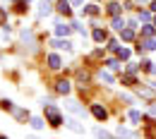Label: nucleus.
Listing matches in <instances>:
<instances>
[{"mask_svg": "<svg viewBox=\"0 0 156 139\" xmlns=\"http://www.w3.org/2000/svg\"><path fill=\"white\" fill-rule=\"evenodd\" d=\"M43 108H46V118H48V122H51L53 127H58L60 122H62V115L58 113V108H55V106H46V103H43Z\"/></svg>", "mask_w": 156, "mask_h": 139, "instance_id": "f257e3e1", "label": "nucleus"}, {"mask_svg": "<svg viewBox=\"0 0 156 139\" xmlns=\"http://www.w3.org/2000/svg\"><path fill=\"white\" fill-rule=\"evenodd\" d=\"M65 108H67L70 113L79 115V118H84V106H79V101H67V103H65Z\"/></svg>", "mask_w": 156, "mask_h": 139, "instance_id": "f03ea898", "label": "nucleus"}, {"mask_svg": "<svg viewBox=\"0 0 156 139\" xmlns=\"http://www.w3.org/2000/svg\"><path fill=\"white\" fill-rule=\"evenodd\" d=\"M156 48V39H151V36H147L144 41H139V46H137V50L142 53V50H154Z\"/></svg>", "mask_w": 156, "mask_h": 139, "instance_id": "7ed1b4c3", "label": "nucleus"}, {"mask_svg": "<svg viewBox=\"0 0 156 139\" xmlns=\"http://www.w3.org/2000/svg\"><path fill=\"white\" fill-rule=\"evenodd\" d=\"M65 125H67L70 130H75L77 134H84V127H82V125H79V122H77L75 118H65Z\"/></svg>", "mask_w": 156, "mask_h": 139, "instance_id": "20e7f679", "label": "nucleus"}, {"mask_svg": "<svg viewBox=\"0 0 156 139\" xmlns=\"http://www.w3.org/2000/svg\"><path fill=\"white\" fill-rule=\"evenodd\" d=\"M48 67H51V70H60V67H62V60H60L55 53L48 55Z\"/></svg>", "mask_w": 156, "mask_h": 139, "instance_id": "39448f33", "label": "nucleus"}, {"mask_svg": "<svg viewBox=\"0 0 156 139\" xmlns=\"http://www.w3.org/2000/svg\"><path fill=\"white\" fill-rule=\"evenodd\" d=\"M51 15V2L48 0H41V5H39V17H48Z\"/></svg>", "mask_w": 156, "mask_h": 139, "instance_id": "423d86ee", "label": "nucleus"}, {"mask_svg": "<svg viewBox=\"0 0 156 139\" xmlns=\"http://www.w3.org/2000/svg\"><path fill=\"white\" fill-rule=\"evenodd\" d=\"M55 91H58V94H70V82H67V79H60L58 84H55Z\"/></svg>", "mask_w": 156, "mask_h": 139, "instance_id": "0eeeda50", "label": "nucleus"}, {"mask_svg": "<svg viewBox=\"0 0 156 139\" xmlns=\"http://www.w3.org/2000/svg\"><path fill=\"white\" fill-rule=\"evenodd\" d=\"M72 29H75V26H65V24H60V22L55 24V34H58V36H67Z\"/></svg>", "mask_w": 156, "mask_h": 139, "instance_id": "6e6552de", "label": "nucleus"}, {"mask_svg": "<svg viewBox=\"0 0 156 139\" xmlns=\"http://www.w3.org/2000/svg\"><path fill=\"white\" fill-rule=\"evenodd\" d=\"M51 46H55V48H65V50H72V43H70V41L65 39H58V41H53V43H51Z\"/></svg>", "mask_w": 156, "mask_h": 139, "instance_id": "1a4fd4ad", "label": "nucleus"}, {"mask_svg": "<svg viewBox=\"0 0 156 139\" xmlns=\"http://www.w3.org/2000/svg\"><path fill=\"white\" fill-rule=\"evenodd\" d=\"M91 113H94V118L106 120V108H103V106H94V108H91Z\"/></svg>", "mask_w": 156, "mask_h": 139, "instance_id": "9d476101", "label": "nucleus"}, {"mask_svg": "<svg viewBox=\"0 0 156 139\" xmlns=\"http://www.w3.org/2000/svg\"><path fill=\"white\" fill-rule=\"evenodd\" d=\"M58 10L62 15H70V0H58Z\"/></svg>", "mask_w": 156, "mask_h": 139, "instance_id": "9b49d317", "label": "nucleus"}, {"mask_svg": "<svg viewBox=\"0 0 156 139\" xmlns=\"http://www.w3.org/2000/svg\"><path fill=\"white\" fill-rule=\"evenodd\" d=\"M120 34H122V41H132L135 39V31H132V29H120Z\"/></svg>", "mask_w": 156, "mask_h": 139, "instance_id": "f8f14e48", "label": "nucleus"}, {"mask_svg": "<svg viewBox=\"0 0 156 139\" xmlns=\"http://www.w3.org/2000/svg\"><path fill=\"white\" fill-rule=\"evenodd\" d=\"M115 134L118 137H135V132H130V130H125V127H118Z\"/></svg>", "mask_w": 156, "mask_h": 139, "instance_id": "ddd939ff", "label": "nucleus"}, {"mask_svg": "<svg viewBox=\"0 0 156 139\" xmlns=\"http://www.w3.org/2000/svg\"><path fill=\"white\" fill-rule=\"evenodd\" d=\"M98 79L106 82V84H113V75H111V72H101V75H98Z\"/></svg>", "mask_w": 156, "mask_h": 139, "instance_id": "4468645a", "label": "nucleus"}, {"mask_svg": "<svg viewBox=\"0 0 156 139\" xmlns=\"http://www.w3.org/2000/svg\"><path fill=\"white\" fill-rule=\"evenodd\" d=\"M94 39H96L98 43H101V41H106V31H103V29H94Z\"/></svg>", "mask_w": 156, "mask_h": 139, "instance_id": "2eb2a0df", "label": "nucleus"}, {"mask_svg": "<svg viewBox=\"0 0 156 139\" xmlns=\"http://www.w3.org/2000/svg\"><path fill=\"white\" fill-rule=\"evenodd\" d=\"M120 10H122V7H120L118 2H111V5H108V12H111V15H120Z\"/></svg>", "mask_w": 156, "mask_h": 139, "instance_id": "dca6fc26", "label": "nucleus"}, {"mask_svg": "<svg viewBox=\"0 0 156 139\" xmlns=\"http://www.w3.org/2000/svg\"><path fill=\"white\" fill-rule=\"evenodd\" d=\"M127 118L132 120V122H139V120H142V115H139V110H130V113H127Z\"/></svg>", "mask_w": 156, "mask_h": 139, "instance_id": "f3484780", "label": "nucleus"}, {"mask_svg": "<svg viewBox=\"0 0 156 139\" xmlns=\"http://www.w3.org/2000/svg\"><path fill=\"white\" fill-rule=\"evenodd\" d=\"M115 53H118V58H122V60H127V58H130V50H127V48H118Z\"/></svg>", "mask_w": 156, "mask_h": 139, "instance_id": "a211bd4d", "label": "nucleus"}, {"mask_svg": "<svg viewBox=\"0 0 156 139\" xmlns=\"http://www.w3.org/2000/svg\"><path fill=\"white\" fill-rule=\"evenodd\" d=\"M0 108H2V110H12V101H10V99H2V101H0Z\"/></svg>", "mask_w": 156, "mask_h": 139, "instance_id": "6ab92c4d", "label": "nucleus"}, {"mask_svg": "<svg viewBox=\"0 0 156 139\" xmlns=\"http://www.w3.org/2000/svg\"><path fill=\"white\" fill-rule=\"evenodd\" d=\"M142 34H144V36H154V26H151V24L142 26Z\"/></svg>", "mask_w": 156, "mask_h": 139, "instance_id": "aec40b11", "label": "nucleus"}, {"mask_svg": "<svg viewBox=\"0 0 156 139\" xmlns=\"http://www.w3.org/2000/svg\"><path fill=\"white\" fill-rule=\"evenodd\" d=\"M31 127H34V130H41V127H43V120L41 118H31Z\"/></svg>", "mask_w": 156, "mask_h": 139, "instance_id": "412c9836", "label": "nucleus"}, {"mask_svg": "<svg viewBox=\"0 0 156 139\" xmlns=\"http://www.w3.org/2000/svg\"><path fill=\"white\" fill-rule=\"evenodd\" d=\"M113 26H115V29H125V22H122V19H120V17L115 15V19H113Z\"/></svg>", "mask_w": 156, "mask_h": 139, "instance_id": "4be33fe9", "label": "nucleus"}, {"mask_svg": "<svg viewBox=\"0 0 156 139\" xmlns=\"http://www.w3.org/2000/svg\"><path fill=\"white\" fill-rule=\"evenodd\" d=\"M94 134H96V137H111V134H108L106 130H101V127H96V130H94Z\"/></svg>", "mask_w": 156, "mask_h": 139, "instance_id": "5701e85b", "label": "nucleus"}, {"mask_svg": "<svg viewBox=\"0 0 156 139\" xmlns=\"http://www.w3.org/2000/svg\"><path fill=\"white\" fill-rule=\"evenodd\" d=\"M106 65H108V67H111V70H120V65H118V60H108V62H106Z\"/></svg>", "mask_w": 156, "mask_h": 139, "instance_id": "b1692460", "label": "nucleus"}, {"mask_svg": "<svg viewBox=\"0 0 156 139\" xmlns=\"http://www.w3.org/2000/svg\"><path fill=\"white\" fill-rule=\"evenodd\" d=\"M87 12H89V15H96L98 7H96V5H87Z\"/></svg>", "mask_w": 156, "mask_h": 139, "instance_id": "393cba45", "label": "nucleus"}, {"mask_svg": "<svg viewBox=\"0 0 156 139\" xmlns=\"http://www.w3.org/2000/svg\"><path fill=\"white\" fill-rule=\"evenodd\" d=\"M15 10H17V12H24V10H27V2H17Z\"/></svg>", "mask_w": 156, "mask_h": 139, "instance_id": "a878e982", "label": "nucleus"}, {"mask_svg": "<svg viewBox=\"0 0 156 139\" xmlns=\"http://www.w3.org/2000/svg\"><path fill=\"white\" fill-rule=\"evenodd\" d=\"M72 26H75V29H77L79 34H82V36H84V34H87V31H84V26H82V24H79V22H75V24H72Z\"/></svg>", "mask_w": 156, "mask_h": 139, "instance_id": "bb28decb", "label": "nucleus"}, {"mask_svg": "<svg viewBox=\"0 0 156 139\" xmlns=\"http://www.w3.org/2000/svg\"><path fill=\"white\" fill-rule=\"evenodd\" d=\"M15 115H17V118H20V120H24V118H27V115H29V113H27V110H15Z\"/></svg>", "mask_w": 156, "mask_h": 139, "instance_id": "cd10ccee", "label": "nucleus"}, {"mask_svg": "<svg viewBox=\"0 0 156 139\" xmlns=\"http://www.w3.org/2000/svg\"><path fill=\"white\" fill-rule=\"evenodd\" d=\"M22 39H24V41H31V31L24 29V31H22Z\"/></svg>", "mask_w": 156, "mask_h": 139, "instance_id": "c85d7f7f", "label": "nucleus"}, {"mask_svg": "<svg viewBox=\"0 0 156 139\" xmlns=\"http://www.w3.org/2000/svg\"><path fill=\"white\" fill-rule=\"evenodd\" d=\"M5 22H7V15H5V10L0 7V24H5Z\"/></svg>", "mask_w": 156, "mask_h": 139, "instance_id": "c756f323", "label": "nucleus"}, {"mask_svg": "<svg viewBox=\"0 0 156 139\" xmlns=\"http://www.w3.org/2000/svg\"><path fill=\"white\" fill-rule=\"evenodd\" d=\"M108 48H111V50H118L120 46H118V41H108Z\"/></svg>", "mask_w": 156, "mask_h": 139, "instance_id": "7c9ffc66", "label": "nucleus"}, {"mask_svg": "<svg viewBox=\"0 0 156 139\" xmlns=\"http://www.w3.org/2000/svg\"><path fill=\"white\" fill-rule=\"evenodd\" d=\"M139 19H142V22H149V12H139Z\"/></svg>", "mask_w": 156, "mask_h": 139, "instance_id": "2f4dec72", "label": "nucleus"}, {"mask_svg": "<svg viewBox=\"0 0 156 139\" xmlns=\"http://www.w3.org/2000/svg\"><path fill=\"white\" fill-rule=\"evenodd\" d=\"M77 77H79V82H87V79H89V75H87V72H79Z\"/></svg>", "mask_w": 156, "mask_h": 139, "instance_id": "473e14b6", "label": "nucleus"}, {"mask_svg": "<svg viewBox=\"0 0 156 139\" xmlns=\"http://www.w3.org/2000/svg\"><path fill=\"white\" fill-rule=\"evenodd\" d=\"M70 2H72V5H82V0H70Z\"/></svg>", "mask_w": 156, "mask_h": 139, "instance_id": "72a5a7b5", "label": "nucleus"}, {"mask_svg": "<svg viewBox=\"0 0 156 139\" xmlns=\"http://www.w3.org/2000/svg\"><path fill=\"white\" fill-rule=\"evenodd\" d=\"M149 110H151V115H156V106H151V108H149Z\"/></svg>", "mask_w": 156, "mask_h": 139, "instance_id": "f704fd0d", "label": "nucleus"}, {"mask_svg": "<svg viewBox=\"0 0 156 139\" xmlns=\"http://www.w3.org/2000/svg\"><path fill=\"white\" fill-rule=\"evenodd\" d=\"M151 10H154V12H156V0H154V2H151Z\"/></svg>", "mask_w": 156, "mask_h": 139, "instance_id": "c9c22d12", "label": "nucleus"}, {"mask_svg": "<svg viewBox=\"0 0 156 139\" xmlns=\"http://www.w3.org/2000/svg\"><path fill=\"white\" fill-rule=\"evenodd\" d=\"M137 2H149V0H137Z\"/></svg>", "mask_w": 156, "mask_h": 139, "instance_id": "e433bc0d", "label": "nucleus"}, {"mask_svg": "<svg viewBox=\"0 0 156 139\" xmlns=\"http://www.w3.org/2000/svg\"><path fill=\"white\" fill-rule=\"evenodd\" d=\"M154 26H156V19H154Z\"/></svg>", "mask_w": 156, "mask_h": 139, "instance_id": "4c0bfd02", "label": "nucleus"}]
</instances>
